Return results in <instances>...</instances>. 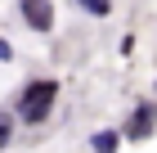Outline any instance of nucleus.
<instances>
[{"label": "nucleus", "instance_id": "3", "mask_svg": "<svg viewBox=\"0 0 157 153\" xmlns=\"http://www.w3.org/2000/svg\"><path fill=\"white\" fill-rule=\"evenodd\" d=\"M18 14H23V23L32 27V32H54V0H18Z\"/></svg>", "mask_w": 157, "mask_h": 153}, {"label": "nucleus", "instance_id": "2", "mask_svg": "<svg viewBox=\"0 0 157 153\" xmlns=\"http://www.w3.org/2000/svg\"><path fill=\"white\" fill-rule=\"evenodd\" d=\"M153 131H157V99H139L130 108V117L121 122V140L144 144V140H153Z\"/></svg>", "mask_w": 157, "mask_h": 153}, {"label": "nucleus", "instance_id": "5", "mask_svg": "<svg viewBox=\"0 0 157 153\" xmlns=\"http://www.w3.org/2000/svg\"><path fill=\"white\" fill-rule=\"evenodd\" d=\"M76 5H81L90 18H108V14H112V0H76Z\"/></svg>", "mask_w": 157, "mask_h": 153}, {"label": "nucleus", "instance_id": "6", "mask_svg": "<svg viewBox=\"0 0 157 153\" xmlns=\"http://www.w3.org/2000/svg\"><path fill=\"white\" fill-rule=\"evenodd\" d=\"M9 140H13V117H9V113H0V153L9 149Z\"/></svg>", "mask_w": 157, "mask_h": 153}, {"label": "nucleus", "instance_id": "8", "mask_svg": "<svg viewBox=\"0 0 157 153\" xmlns=\"http://www.w3.org/2000/svg\"><path fill=\"white\" fill-rule=\"evenodd\" d=\"M0 63H13V45L5 41V36H0Z\"/></svg>", "mask_w": 157, "mask_h": 153}, {"label": "nucleus", "instance_id": "4", "mask_svg": "<svg viewBox=\"0 0 157 153\" xmlns=\"http://www.w3.org/2000/svg\"><path fill=\"white\" fill-rule=\"evenodd\" d=\"M117 149H121V126H108V131L90 135V153H117Z\"/></svg>", "mask_w": 157, "mask_h": 153}, {"label": "nucleus", "instance_id": "7", "mask_svg": "<svg viewBox=\"0 0 157 153\" xmlns=\"http://www.w3.org/2000/svg\"><path fill=\"white\" fill-rule=\"evenodd\" d=\"M117 50H121V59H130V54H135V36L126 32V36H121V45H117Z\"/></svg>", "mask_w": 157, "mask_h": 153}, {"label": "nucleus", "instance_id": "1", "mask_svg": "<svg viewBox=\"0 0 157 153\" xmlns=\"http://www.w3.org/2000/svg\"><path fill=\"white\" fill-rule=\"evenodd\" d=\"M59 90H63V86L54 81V77H36V81H27L23 90H18V122L40 126V122L54 113V104H59Z\"/></svg>", "mask_w": 157, "mask_h": 153}]
</instances>
